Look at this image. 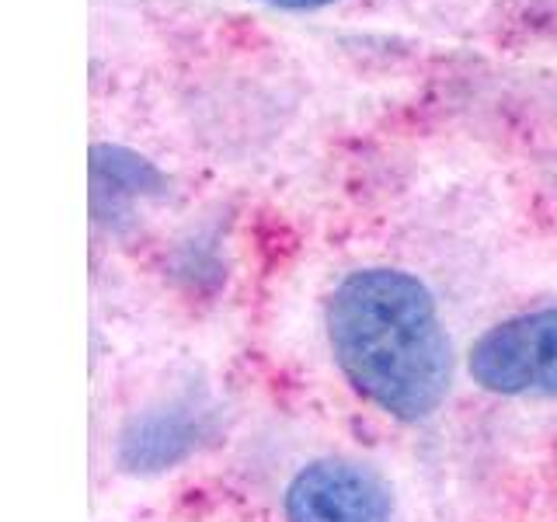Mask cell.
<instances>
[{
  "mask_svg": "<svg viewBox=\"0 0 557 522\" xmlns=\"http://www.w3.org/2000/svg\"><path fill=\"white\" fill-rule=\"evenodd\" d=\"M196 439V425L185 422L178 411H157L144 422H136L133 432H126L122 457L129 467H168L182 460Z\"/></svg>",
  "mask_w": 557,
  "mask_h": 522,
  "instance_id": "cell-4",
  "label": "cell"
},
{
  "mask_svg": "<svg viewBox=\"0 0 557 522\" xmlns=\"http://www.w3.org/2000/svg\"><path fill=\"white\" fill-rule=\"evenodd\" d=\"M261 4H275V8H321L331 0H261Z\"/></svg>",
  "mask_w": 557,
  "mask_h": 522,
  "instance_id": "cell-5",
  "label": "cell"
},
{
  "mask_svg": "<svg viewBox=\"0 0 557 522\" xmlns=\"http://www.w3.org/2000/svg\"><path fill=\"white\" fill-rule=\"evenodd\" d=\"M286 522H391L394 495L373 467L356 460H310L283 495Z\"/></svg>",
  "mask_w": 557,
  "mask_h": 522,
  "instance_id": "cell-3",
  "label": "cell"
},
{
  "mask_svg": "<svg viewBox=\"0 0 557 522\" xmlns=\"http://www.w3.org/2000/svg\"><path fill=\"white\" fill-rule=\"evenodd\" d=\"M467 373L498 397H557V307L492 324L470 345Z\"/></svg>",
  "mask_w": 557,
  "mask_h": 522,
  "instance_id": "cell-2",
  "label": "cell"
},
{
  "mask_svg": "<svg viewBox=\"0 0 557 522\" xmlns=\"http://www.w3.org/2000/svg\"><path fill=\"white\" fill-rule=\"evenodd\" d=\"M327 345L362 400L397 422H425L453 387V341L432 289L391 265L356 269L327 300Z\"/></svg>",
  "mask_w": 557,
  "mask_h": 522,
  "instance_id": "cell-1",
  "label": "cell"
}]
</instances>
